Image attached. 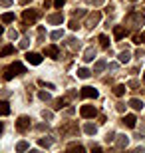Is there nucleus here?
Segmentation results:
<instances>
[{
  "label": "nucleus",
  "mask_w": 145,
  "mask_h": 153,
  "mask_svg": "<svg viewBox=\"0 0 145 153\" xmlns=\"http://www.w3.org/2000/svg\"><path fill=\"white\" fill-rule=\"evenodd\" d=\"M20 74H26V68H24L20 62H14L10 68L4 72V79H12L14 76H20Z\"/></svg>",
  "instance_id": "obj_1"
},
{
  "label": "nucleus",
  "mask_w": 145,
  "mask_h": 153,
  "mask_svg": "<svg viewBox=\"0 0 145 153\" xmlns=\"http://www.w3.org/2000/svg\"><path fill=\"white\" fill-rule=\"evenodd\" d=\"M125 20H127L129 26H135V28H139V26H143V24H145V18L141 16L139 12H131V14H129Z\"/></svg>",
  "instance_id": "obj_2"
},
{
  "label": "nucleus",
  "mask_w": 145,
  "mask_h": 153,
  "mask_svg": "<svg viewBox=\"0 0 145 153\" xmlns=\"http://www.w3.org/2000/svg\"><path fill=\"white\" fill-rule=\"evenodd\" d=\"M101 20V12L100 10H94L88 14V20H86V26H89V28H94V26H97Z\"/></svg>",
  "instance_id": "obj_3"
},
{
  "label": "nucleus",
  "mask_w": 145,
  "mask_h": 153,
  "mask_svg": "<svg viewBox=\"0 0 145 153\" xmlns=\"http://www.w3.org/2000/svg\"><path fill=\"white\" fill-rule=\"evenodd\" d=\"M80 96H82V97H88V100H95V97L100 96V91L95 90V88H91V85H86V88H82Z\"/></svg>",
  "instance_id": "obj_4"
},
{
  "label": "nucleus",
  "mask_w": 145,
  "mask_h": 153,
  "mask_svg": "<svg viewBox=\"0 0 145 153\" xmlns=\"http://www.w3.org/2000/svg\"><path fill=\"white\" fill-rule=\"evenodd\" d=\"M80 114H82V117L91 119V117H95V115H97V109H95V105H82Z\"/></svg>",
  "instance_id": "obj_5"
},
{
  "label": "nucleus",
  "mask_w": 145,
  "mask_h": 153,
  "mask_svg": "<svg viewBox=\"0 0 145 153\" xmlns=\"http://www.w3.org/2000/svg\"><path fill=\"white\" fill-rule=\"evenodd\" d=\"M30 121H32V119L30 117H26V115H20V117H18V121H16V129L18 131H28L30 129Z\"/></svg>",
  "instance_id": "obj_6"
},
{
  "label": "nucleus",
  "mask_w": 145,
  "mask_h": 153,
  "mask_svg": "<svg viewBox=\"0 0 145 153\" xmlns=\"http://www.w3.org/2000/svg\"><path fill=\"white\" fill-rule=\"evenodd\" d=\"M22 18H24V22H36V20H38L40 18V12L38 10H32V8H30V10H24V14H22Z\"/></svg>",
  "instance_id": "obj_7"
},
{
  "label": "nucleus",
  "mask_w": 145,
  "mask_h": 153,
  "mask_svg": "<svg viewBox=\"0 0 145 153\" xmlns=\"http://www.w3.org/2000/svg\"><path fill=\"white\" fill-rule=\"evenodd\" d=\"M26 62L32 64V66H38V64H42V56L36 54V52H28L26 54Z\"/></svg>",
  "instance_id": "obj_8"
},
{
  "label": "nucleus",
  "mask_w": 145,
  "mask_h": 153,
  "mask_svg": "<svg viewBox=\"0 0 145 153\" xmlns=\"http://www.w3.org/2000/svg\"><path fill=\"white\" fill-rule=\"evenodd\" d=\"M127 34H129V30L125 28V26H113V36H115V40L125 38Z\"/></svg>",
  "instance_id": "obj_9"
},
{
  "label": "nucleus",
  "mask_w": 145,
  "mask_h": 153,
  "mask_svg": "<svg viewBox=\"0 0 145 153\" xmlns=\"http://www.w3.org/2000/svg\"><path fill=\"white\" fill-rule=\"evenodd\" d=\"M115 145H117V149H125V147L129 145V137H127V135H117Z\"/></svg>",
  "instance_id": "obj_10"
},
{
  "label": "nucleus",
  "mask_w": 145,
  "mask_h": 153,
  "mask_svg": "<svg viewBox=\"0 0 145 153\" xmlns=\"http://www.w3.org/2000/svg\"><path fill=\"white\" fill-rule=\"evenodd\" d=\"M48 22H50V24H62V22H64L62 12H58V14H50V16H48Z\"/></svg>",
  "instance_id": "obj_11"
},
{
  "label": "nucleus",
  "mask_w": 145,
  "mask_h": 153,
  "mask_svg": "<svg viewBox=\"0 0 145 153\" xmlns=\"http://www.w3.org/2000/svg\"><path fill=\"white\" fill-rule=\"evenodd\" d=\"M46 56H50V58H58V54H60V50H58V46H48L44 50Z\"/></svg>",
  "instance_id": "obj_12"
},
{
  "label": "nucleus",
  "mask_w": 145,
  "mask_h": 153,
  "mask_svg": "<svg viewBox=\"0 0 145 153\" xmlns=\"http://www.w3.org/2000/svg\"><path fill=\"white\" fill-rule=\"evenodd\" d=\"M121 121H123V125H127V127H135V123H137L135 115H125V117H123Z\"/></svg>",
  "instance_id": "obj_13"
},
{
  "label": "nucleus",
  "mask_w": 145,
  "mask_h": 153,
  "mask_svg": "<svg viewBox=\"0 0 145 153\" xmlns=\"http://www.w3.org/2000/svg\"><path fill=\"white\" fill-rule=\"evenodd\" d=\"M94 58H95V50L94 48H88L84 52V62H94Z\"/></svg>",
  "instance_id": "obj_14"
},
{
  "label": "nucleus",
  "mask_w": 145,
  "mask_h": 153,
  "mask_svg": "<svg viewBox=\"0 0 145 153\" xmlns=\"http://www.w3.org/2000/svg\"><path fill=\"white\" fill-rule=\"evenodd\" d=\"M129 105H131L133 109H137V111H141V109H143V102H141V100H137V97L129 100Z\"/></svg>",
  "instance_id": "obj_15"
},
{
  "label": "nucleus",
  "mask_w": 145,
  "mask_h": 153,
  "mask_svg": "<svg viewBox=\"0 0 145 153\" xmlns=\"http://www.w3.org/2000/svg\"><path fill=\"white\" fill-rule=\"evenodd\" d=\"M117 58H119V62H121V64H127L129 60H131V54H129L127 50H123V52H119V56H117Z\"/></svg>",
  "instance_id": "obj_16"
},
{
  "label": "nucleus",
  "mask_w": 145,
  "mask_h": 153,
  "mask_svg": "<svg viewBox=\"0 0 145 153\" xmlns=\"http://www.w3.org/2000/svg\"><path fill=\"white\" fill-rule=\"evenodd\" d=\"M84 131L88 133V135H95V133H97V127H95L94 123H86L84 125Z\"/></svg>",
  "instance_id": "obj_17"
},
{
  "label": "nucleus",
  "mask_w": 145,
  "mask_h": 153,
  "mask_svg": "<svg viewBox=\"0 0 145 153\" xmlns=\"http://www.w3.org/2000/svg\"><path fill=\"white\" fill-rule=\"evenodd\" d=\"M106 68H107V62H106V60H97V62H95V66H94L95 72H103Z\"/></svg>",
  "instance_id": "obj_18"
},
{
  "label": "nucleus",
  "mask_w": 145,
  "mask_h": 153,
  "mask_svg": "<svg viewBox=\"0 0 145 153\" xmlns=\"http://www.w3.org/2000/svg\"><path fill=\"white\" fill-rule=\"evenodd\" d=\"M10 114V105L8 102H0V115H8Z\"/></svg>",
  "instance_id": "obj_19"
},
{
  "label": "nucleus",
  "mask_w": 145,
  "mask_h": 153,
  "mask_svg": "<svg viewBox=\"0 0 145 153\" xmlns=\"http://www.w3.org/2000/svg\"><path fill=\"white\" fill-rule=\"evenodd\" d=\"M89 76H91V72H89L88 68H80L78 70V78L80 79H86V78H89Z\"/></svg>",
  "instance_id": "obj_20"
},
{
  "label": "nucleus",
  "mask_w": 145,
  "mask_h": 153,
  "mask_svg": "<svg viewBox=\"0 0 145 153\" xmlns=\"http://www.w3.org/2000/svg\"><path fill=\"white\" fill-rule=\"evenodd\" d=\"M125 91H127V88H125L123 84H119V85H115V88H113V94H115V96H119V97H121Z\"/></svg>",
  "instance_id": "obj_21"
},
{
  "label": "nucleus",
  "mask_w": 145,
  "mask_h": 153,
  "mask_svg": "<svg viewBox=\"0 0 145 153\" xmlns=\"http://www.w3.org/2000/svg\"><path fill=\"white\" fill-rule=\"evenodd\" d=\"M2 22H6V24L14 22V14H12V12H6V14H2Z\"/></svg>",
  "instance_id": "obj_22"
},
{
  "label": "nucleus",
  "mask_w": 145,
  "mask_h": 153,
  "mask_svg": "<svg viewBox=\"0 0 145 153\" xmlns=\"http://www.w3.org/2000/svg\"><path fill=\"white\" fill-rule=\"evenodd\" d=\"M70 151H78V153H84V147L80 145V143H72V145H68Z\"/></svg>",
  "instance_id": "obj_23"
},
{
  "label": "nucleus",
  "mask_w": 145,
  "mask_h": 153,
  "mask_svg": "<svg viewBox=\"0 0 145 153\" xmlns=\"http://www.w3.org/2000/svg\"><path fill=\"white\" fill-rule=\"evenodd\" d=\"M26 149H30V143L28 141H20L16 145V151H26Z\"/></svg>",
  "instance_id": "obj_24"
},
{
  "label": "nucleus",
  "mask_w": 145,
  "mask_h": 153,
  "mask_svg": "<svg viewBox=\"0 0 145 153\" xmlns=\"http://www.w3.org/2000/svg\"><path fill=\"white\" fill-rule=\"evenodd\" d=\"M10 54H14V46H6L4 50L0 52V56H10Z\"/></svg>",
  "instance_id": "obj_25"
},
{
  "label": "nucleus",
  "mask_w": 145,
  "mask_h": 153,
  "mask_svg": "<svg viewBox=\"0 0 145 153\" xmlns=\"http://www.w3.org/2000/svg\"><path fill=\"white\" fill-rule=\"evenodd\" d=\"M38 97L42 100V102H50V100H52V96L48 94V91H40V94H38Z\"/></svg>",
  "instance_id": "obj_26"
},
{
  "label": "nucleus",
  "mask_w": 145,
  "mask_h": 153,
  "mask_svg": "<svg viewBox=\"0 0 145 153\" xmlns=\"http://www.w3.org/2000/svg\"><path fill=\"white\" fill-rule=\"evenodd\" d=\"M115 131H107V133H106V141L107 143H112V141H115Z\"/></svg>",
  "instance_id": "obj_27"
},
{
  "label": "nucleus",
  "mask_w": 145,
  "mask_h": 153,
  "mask_svg": "<svg viewBox=\"0 0 145 153\" xmlns=\"http://www.w3.org/2000/svg\"><path fill=\"white\" fill-rule=\"evenodd\" d=\"M38 145H40V147H50V145H52V139H40Z\"/></svg>",
  "instance_id": "obj_28"
},
{
  "label": "nucleus",
  "mask_w": 145,
  "mask_h": 153,
  "mask_svg": "<svg viewBox=\"0 0 145 153\" xmlns=\"http://www.w3.org/2000/svg\"><path fill=\"white\" fill-rule=\"evenodd\" d=\"M100 42H101V46H103V48H107V46H109V38H107V36H103V34L100 36Z\"/></svg>",
  "instance_id": "obj_29"
},
{
  "label": "nucleus",
  "mask_w": 145,
  "mask_h": 153,
  "mask_svg": "<svg viewBox=\"0 0 145 153\" xmlns=\"http://www.w3.org/2000/svg\"><path fill=\"white\" fill-rule=\"evenodd\" d=\"M62 36H64V34H62V30H54V32H52V40H60Z\"/></svg>",
  "instance_id": "obj_30"
},
{
  "label": "nucleus",
  "mask_w": 145,
  "mask_h": 153,
  "mask_svg": "<svg viewBox=\"0 0 145 153\" xmlns=\"http://www.w3.org/2000/svg\"><path fill=\"white\" fill-rule=\"evenodd\" d=\"M125 108H127V105H125V103H121V102H119V103L115 105V109L119 111V114H123V111H125Z\"/></svg>",
  "instance_id": "obj_31"
},
{
  "label": "nucleus",
  "mask_w": 145,
  "mask_h": 153,
  "mask_svg": "<svg viewBox=\"0 0 145 153\" xmlns=\"http://www.w3.org/2000/svg\"><path fill=\"white\" fill-rule=\"evenodd\" d=\"M135 44H141V42H145V32H143V34H141V36H135Z\"/></svg>",
  "instance_id": "obj_32"
},
{
  "label": "nucleus",
  "mask_w": 145,
  "mask_h": 153,
  "mask_svg": "<svg viewBox=\"0 0 145 153\" xmlns=\"http://www.w3.org/2000/svg\"><path fill=\"white\" fill-rule=\"evenodd\" d=\"M42 117H44V119H52V117H54V114H52V111H46V109H44V111H42Z\"/></svg>",
  "instance_id": "obj_33"
},
{
  "label": "nucleus",
  "mask_w": 145,
  "mask_h": 153,
  "mask_svg": "<svg viewBox=\"0 0 145 153\" xmlns=\"http://www.w3.org/2000/svg\"><path fill=\"white\" fill-rule=\"evenodd\" d=\"M64 4H66V0H54V6H56V8H62Z\"/></svg>",
  "instance_id": "obj_34"
},
{
  "label": "nucleus",
  "mask_w": 145,
  "mask_h": 153,
  "mask_svg": "<svg viewBox=\"0 0 145 153\" xmlns=\"http://www.w3.org/2000/svg\"><path fill=\"white\" fill-rule=\"evenodd\" d=\"M8 36H10V40H16L18 38V32H16V30H10V32H8Z\"/></svg>",
  "instance_id": "obj_35"
},
{
  "label": "nucleus",
  "mask_w": 145,
  "mask_h": 153,
  "mask_svg": "<svg viewBox=\"0 0 145 153\" xmlns=\"http://www.w3.org/2000/svg\"><path fill=\"white\" fill-rule=\"evenodd\" d=\"M28 44H30V40H28V38H24L22 42H20V48H28Z\"/></svg>",
  "instance_id": "obj_36"
},
{
  "label": "nucleus",
  "mask_w": 145,
  "mask_h": 153,
  "mask_svg": "<svg viewBox=\"0 0 145 153\" xmlns=\"http://www.w3.org/2000/svg\"><path fill=\"white\" fill-rule=\"evenodd\" d=\"M84 14H86L84 10H74V16H76V18H80V16H84Z\"/></svg>",
  "instance_id": "obj_37"
},
{
  "label": "nucleus",
  "mask_w": 145,
  "mask_h": 153,
  "mask_svg": "<svg viewBox=\"0 0 145 153\" xmlns=\"http://www.w3.org/2000/svg\"><path fill=\"white\" fill-rule=\"evenodd\" d=\"M70 28H72V30H78L80 26H78V22H76V20H72V22H70Z\"/></svg>",
  "instance_id": "obj_38"
},
{
  "label": "nucleus",
  "mask_w": 145,
  "mask_h": 153,
  "mask_svg": "<svg viewBox=\"0 0 145 153\" xmlns=\"http://www.w3.org/2000/svg\"><path fill=\"white\" fill-rule=\"evenodd\" d=\"M12 0H0V6H10Z\"/></svg>",
  "instance_id": "obj_39"
},
{
  "label": "nucleus",
  "mask_w": 145,
  "mask_h": 153,
  "mask_svg": "<svg viewBox=\"0 0 145 153\" xmlns=\"http://www.w3.org/2000/svg\"><path fill=\"white\" fill-rule=\"evenodd\" d=\"M137 85H139V84H137L135 79H131V82H129V88H137Z\"/></svg>",
  "instance_id": "obj_40"
},
{
  "label": "nucleus",
  "mask_w": 145,
  "mask_h": 153,
  "mask_svg": "<svg viewBox=\"0 0 145 153\" xmlns=\"http://www.w3.org/2000/svg\"><path fill=\"white\" fill-rule=\"evenodd\" d=\"M2 131H4V123H2V121H0V133H2Z\"/></svg>",
  "instance_id": "obj_41"
},
{
  "label": "nucleus",
  "mask_w": 145,
  "mask_h": 153,
  "mask_svg": "<svg viewBox=\"0 0 145 153\" xmlns=\"http://www.w3.org/2000/svg\"><path fill=\"white\" fill-rule=\"evenodd\" d=\"M20 2H22V4H28V0H20Z\"/></svg>",
  "instance_id": "obj_42"
},
{
  "label": "nucleus",
  "mask_w": 145,
  "mask_h": 153,
  "mask_svg": "<svg viewBox=\"0 0 145 153\" xmlns=\"http://www.w3.org/2000/svg\"><path fill=\"white\" fill-rule=\"evenodd\" d=\"M2 32H4V28H2V26H0V34H2Z\"/></svg>",
  "instance_id": "obj_43"
},
{
  "label": "nucleus",
  "mask_w": 145,
  "mask_h": 153,
  "mask_svg": "<svg viewBox=\"0 0 145 153\" xmlns=\"http://www.w3.org/2000/svg\"><path fill=\"white\" fill-rule=\"evenodd\" d=\"M143 79H145V72H143Z\"/></svg>",
  "instance_id": "obj_44"
},
{
  "label": "nucleus",
  "mask_w": 145,
  "mask_h": 153,
  "mask_svg": "<svg viewBox=\"0 0 145 153\" xmlns=\"http://www.w3.org/2000/svg\"><path fill=\"white\" fill-rule=\"evenodd\" d=\"M129 2H135V0H129Z\"/></svg>",
  "instance_id": "obj_45"
}]
</instances>
